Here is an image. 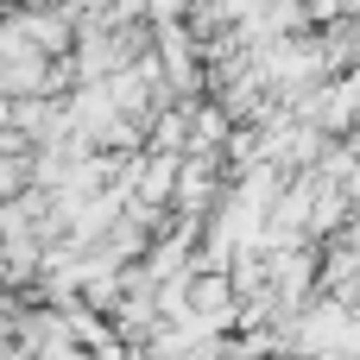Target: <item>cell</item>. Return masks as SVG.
Masks as SVG:
<instances>
[{"label":"cell","instance_id":"3","mask_svg":"<svg viewBox=\"0 0 360 360\" xmlns=\"http://www.w3.org/2000/svg\"><path fill=\"white\" fill-rule=\"evenodd\" d=\"M38 190V158H6L0 152V202H19Z\"/></svg>","mask_w":360,"mask_h":360},{"label":"cell","instance_id":"1","mask_svg":"<svg viewBox=\"0 0 360 360\" xmlns=\"http://www.w3.org/2000/svg\"><path fill=\"white\" fill-rule=\"evenodd\" d=\"M240 310H247V297H240L234 272H196V278H190V310H184V323H196L202 335H234V329H240Z\"/></svg>","mask_w":360,"mask_h":360},{"label":"cell","instance_id":"4","mask_svg":"<svg viewBox=\"0 0 360 360\" xmlns=\"http://www.w3.org/2000/svg\"><path fill=\"white\" fill-rule=\"evenodd\" d=\"M6 127H13V95L0 89V133H6Z\"/></svg>","mask_w":360,"mask_h":360},{"label":"cell","instance_id":"2","mask_svg":"<svg viewBox=\"0 0 360 360\" xmlns=\"http://www.w3.org/2000/svg\"><path fill=\"white\" fill-rule=\"evenodd\" d=\"M177 177H184V152H139V158H127V196L139 202V209H158V215H171V202H177Z\"/></svg>","mask_w":360,"mask_h":360}]
</instances>
